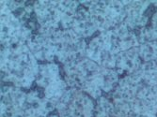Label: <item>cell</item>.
Instances as JSON below:
<instances>
[{"label":"cell","instance_id":"1","mask_svg":"<svg viewBox=\"0 0 157 117\" xmlns=\"http://www.w3.org/2000/svg\"><path fill=\"white\" fill-rule=\"evenodd\" d=\"M95 112L96 117H114V104L105 97H102L98 101Z\"/></svg>","mask_w":157,"mask_h":117}]
</instances>
